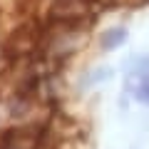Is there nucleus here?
Listing matches in <instances>:
<instances>
[{"label": "nucleus", "mask_w": 149, "mask_h": 149, "mask_svg": "<svg viewBox=\"0 0 149 149\" xmlns=\"http://www.w3.org/2000/svg\"><path fill=\"white\" fill-rule=\"evenodd\" d=\"M35 134H37L35 127L5 132V137H3V149H35L37 147V137Z\"/></svg>", "instance_id": "nucleus-1"}, {"label": "nucleus", "mask_w": 149, "mask_h": 149, "mask_svg": "<svg viewBox=\"0 0 149 149\" xmlns=\"http://www.w3.org/2000/svg\"><path fill=\"white\" fill-rule=\"evenodd\" d=\"M124 40H127L124 30H122V27H114V30H107V32H104V37H102V45H104L107 50H112V47H119Z\"/></svg>", "instance_id": "nucleus-2"}, {"label": "nucleus", "mask_w": 149, "mask_h": 149, "mask_svg": "<svg viewBox=\"0 0 149 149\" xmlns=\"http://www.w3.org/2000/svg\"><path fill=\"white\" fill-rule=\"evenodd\" d=\"M137 100L144 102V104H149V77H144V82L137 87Z\"/></svg>", "instance_id": "nucleus-3"}, {"label": "nucleus", "mask_w": 149, "mask_h": 149, "mask_svg": "<svg viewBox=\"0 0 149 149\" xmlns=\"http://www.w3.org/2000/svg\"><path fill=\"white\" fill-rule=\"evenodd\" d=\"M87 3H92V0H87Z\"/></svg>", "instance_id": "nucleus-4"}]
</instances>
